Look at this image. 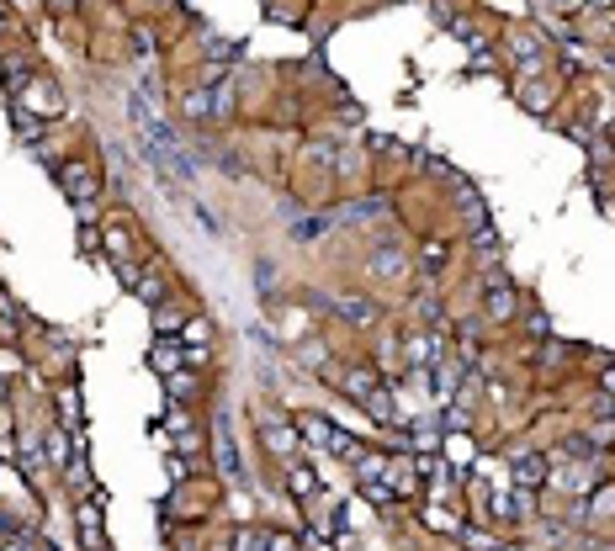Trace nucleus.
<instances>
[{
  "mask_svg": "<svg viewBox=\"0 0 615 551\" xmlns=\"http://www.w3.org/2000/svg\"><path fill=\"white\" fill-rule=\"evenodd\" d=\"M260 435L271 440L276 456H292V445H297V430H292V424H282L276 413H260Z\"/></svg>",
  "mask_w": 615,
  "mask_h": 551,
  "instance_id": "nucleus-1",
  "label": "nucleus"
},
{
  "mask_svg": "<svg viewBox=\"0 0 615 551\" xmlns=\"http://www.w3.org/2000/svg\"><path fill=\"white\" fill-rule=\"evenodd\" d=\"M509 467H514V482H520V488H541V482H546V461L541 456H531V451H514L509 456Z\"/></svg>",
  "mask_w": 615,
  "mask_h": 551,
  "instance_id": "nucleus-2",
  "label": "nucleus"
},
{
  "mask_svg": "<svg viewBox=\"0 0 615 551\" xmlns=\"http://www.w3.org/2000/svg\"><path fill=\"white\" fill-rule=\"evenodd\" d=\"M175 361H186L175 355V345H154V371H175Z\"/></svg>",
  "mask_w": 615,
  "mask_h": 551,
  "instance_id": "nucleus-3",
  "label": "nucleus"
},
{
  "mask_svg": "<svg viewBox=\"0 0 615 551\" xmlns=\"http://www.w3.org/2000/svg\"><path fill=\"white\" fill-rule=\"evenodd\" d=\"M292 493H303V499H308V493H318V477L297 467V472H292Z\"/></svg>",
  "mask_w": 615,
  "mask_h": 551,
  "instance_id": "nucleus-4",
  "label": "nucleus"
}]
</instances>
